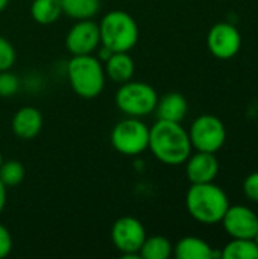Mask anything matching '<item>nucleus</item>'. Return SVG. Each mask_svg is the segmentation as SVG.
I'll return each instance as SVG.
<instances>
[{
	"label": "nucleus",
	"mask_w": 258,
	"mask_h": 259,
	"mask_svg": "<svg viewBox=\"0 0 258 259\" xmlns=\"http://www.w3.org/2000/svg\"><path fill=\"white\" fill-rule=\"evenodd\" d=\"M152 155L166 165H181L192 155L189 132L181 123L157 120L149 127V147Z\"/></svg>",
	"instance_id": "obj_1"
},
{
	"label": "nucleus",
	"mask_w": 258,
	"mask_h": 259,
	"mask_svg": "<svg viewBox=\"0 0 258 259\" xmlns=\"http://www.w3.org/2000/svg\"><path fill=\"white\" fill-rule=\"evenodd\" d=\"M186 206L196 222L202 225H216L220 223L230 208V199L227 193L213 182L192 184L186 196Z\"/></svg>",
	"instance_id": "obj_2"
},
{
	"label": "nucleus",
	"mask_w": 258,
	"mask_h": 259,
	"mask_svg": "<svg viewBox=\"0 0 258 259\" xmlns=\"http://www.w3.org/2000/svg\"><path fill=\"white\" fill-rule=\"evenodd\" d=\"M67 77L71 90L82 99H94L105 88L103 62L93 55L71 56L67 64Z\"/></svg>",
	"instance_id": "obj_3"
},
{
	"label": "nucleus",
	"mask_w": 258,
	"mask_h": 259,
	"mask_svg": "<svg viewBox=\"0 0 258 259\" xmlns=\"http://www.w3.org/2000/svg\"><path fill=\"white\" fill-rule=\"evenodd\" d=\"M100 44L111 52H129L138 41V26L125 11H111L99 23Z\"/></svg>",
	"instance_id": "obj_4"
},
{
	"label": "nucleus",
	"mask_w": 258,
	"mask_h": 259,
	"mask_svg": "<svg viewBox=\"0 0 258 259\" xmlns=\"http://www.w3.org/2000/svg\"><path fill=\"white\" fill-rule=\"evenodd\" d=\"M158 94L146 82L128 80L116 93V105L126 117H146L155 111Z\"/></svg>",
	"instance_id": "obj_5"
},
{
	"label": "nucleus",
	"mask_w": 258,
	"mask_h": 259,
	"mask_svg": "<svg viewBox=\"0 0 258 259\" xmlns=\"http://www.w3.org/2000/svg\"><path fill=\"white\" fill-rule=\"evenodd\" d=\"M109 141L120 155L138 156L149 147V127L137 117H126L116 123Z\"/></svg>",
	"instance_id": "obj_6"
},
{
	"label": "nucleus",
	"mask_w": 258,
	"mask_h": 259,
	"mask_svg": "<svg viewBox=\"0 0 258 259\" xmlns=\"http://www.w3.org/2000/svg\"><path fill=\"white\" fill-rule=\"evenodd\" d=\"M189 137L192 147L198 152L216 153L227 141V127L216 115L202 114L192 123Z\"/></svg>",
	"instance_id": "obj_7"
},
{
	"label": "nucleus",
	"mask_w": 258,
	"mask_h": 259,
	"mask_svg": "<svg viewBox=\"0 0 258 259\" xmlns=\"http://www.w3.org/2000/svg\"><path fill=\"white\" fill-rule=\"evenodd\" d=\"M146 237L143 223L131 215L117 219L111 228V241L123 258H140L138 252Z\"/></svg>",
	"instance_id": "obj_8"
},
{
	"label": "nucleus",
	"mask_w": 258,
	"mask_h": 259,
	"mask_svg": "<svg viewBox=\"0 0 258 259\" xmlns=\"http://www.w3.org/2000/svg\"><path fill=\"white\" fill-rule=\"evenodd\" d=\"M207 46L214 58L231 59L242 47V35L231 23H217L208 30Z\"/></svg>",
	"instance_id": "obj_9"
},
{
	"label": "nucleus",
	"mask_w": 258,
	"mask_h": 259,
	"mask_svg": "<svg viewBox=\"0 0 258 259\" xmlns=\"http://www.w3.org/2000/svg\"><path fill=\"white\" fill-rule=\"evenodd\" d=\"M100 46V33L99 24L93 20H79L76 21L67 36H65V47L71 53V56L79 55H93Z\"/></svg>",
	"instance_id": "obj_10"
},
{
	"label": "nucleus",
	"mask_w": 258,
	"mask_h": 259,
	"mask_svg": "<svg viewBox=\"0 0 258 259\" xmlns=\"http://www.w3.org/2000/svg\"><path fill=\"white\" fill-rule=\"evenodd\" d=\"M220 223L231 238L254 240L258 232V215L243 205H230Z\"/></svg>",
	"instance_id": "obj_11"
},
{
	"label": "nucleus",
	"mask_w": 258,
	"mask_h": 259,
	"mask_svg": "<svg viewBox=\"0 0 258 259\" xmlns=\"http://www.w3.org/2000/svg\"><path fill=\"white\" fill-rule=\"evenodd\" d=\"M186 173L190 184L213 182L219 173V161L214 153L198 152L190 155L186 161Z\"/></svg>",
	"instance_id": "obj_12"
},
{
	"label": "nucleus",
	"mask_w": 258,
	"mask_h": 259,
	"mask_svg": "<svg viewBox=\"0 0 258 259\" xmlns=\"http://www.w3.org/2000/svg\"><path fill=\"white\" fill-rule=\"evenodd\" d=\"M11 127L18 138L33 140L43 129V115L33 106H23L14 114Z\"/></svg>",
	"instance_id": "obj_13"
},
{
	"label": "nucleus",
	"mask_w": 258,
	"mask_h": 259,
	"mask_svg": "<svg viewBox=\"0 0 258 259\" xmlns=\"http://www.w3.org/2000/svg\"><path fill=\"white\" fill-rule=\"evenodd\" d=\"M189 111V103L186 97L179 93H167L161 99L158 97L157 106H155V114L158 120H166V121H175L181 123Z\"/></svg>",
	"instance_id": "obj_14"
},
{
	"label": "nucleus",
	"mask_w": 258,
	"mask_h": 259,
	"mask_svg": "<svg viewBox=\"0 0 258 259\" xmlns=\"http://www.w3.org/2000/svg\"><path fill=\"white\" fill-rule=\"evenodd\" d=\"M173 255L178 259H213L222 258L220 252L198 237H184L173 246Z\"/></svg>",
	"instance_id": "obj_15"
},
{
	"label": "nucleus",
	"mask_w": 258,
	"mask_h": 259,
	"mask_svg": "<svg viewBox=\"0 0 258 259\" xmlns=\"http://www.w3.org/2000/svg\"><path fill=\"white\" fill-rule=\"evenodd\" d=\"M105 74L111 80L117 83H125L134 77L135 73V62L128 55V52H114L105 62H103Z\"/></svg>",
	"instance_id": "obj_16"
},
{
	"label": "nucleus",
	"mask_w": 258,
	"mask_h": 259,
	"mask_svg": "<svg viewBox=\"0 0 258 259\" xmlns=\"http://www.w3.org/2000/svg\"><path fill=\"white\" fill-rule=\"evenodd\" d=\"M62 14L71 20H93L100 11L99 0H61Z\"/></svg>",
	"instance_id": "obj_17"
},
{
	"label": "nucleus",
	"mask_w": 258,
	"mask_h": 259,
	"mask_svg": "<svg viewBox=\"0 0 258 259\" xmlns=\"http://www.w3.org/2000/svg\"><path fill=\"white\" fill-rule=\"evenodd\" d=\"M61 15V0H32L30 3V17L38 24H52Z\"/></svg>",
	"instance_id": "obj_18"
},
{
	"label": "nucleus",
	"mask_w": 258,
	"mask_h": 259,
	"mask_svg": "<svg viewBox=\"0 0 258 259\" xmlns=\"http://www.w3.org/2000/svg\"><path fill=\"white\" fill-rule=\"evenodd\" d=\"M138 255L143 259H167L173 255V246L163 235L146 237Z\"/></svg>",
	"instance_id": "obj_19"
},
{
	"label": "nucleus",
	"mask_w": 258,
	"mask_h": 259,
	"mask_svg": "<svg viewBox=\"0 0 258 259\" xmlns=\"http://www.w3.org/2000/svg\"><path fill=\"white\" fill-rule=\"evenodd\" d=\"M222 259H258V246L255 240L233 238L220 250Z\"/></svg>",
	"instance_id": "obj_20"
},
{
	"label": "nucleus",
	"mask_w": 258,
	"mask_h": 259,
	"mask_svg": "<svg viewBox=\"0 0 258 259\" xmlns=\"http://www.w3.org/2000/svg\"><path fill=\"white\" fill-rule=\"evenodd\" d=\"M26 176L24 165L17 159L3 161L0 165V181L6 185V188L17 187L23 182Z\"/></svg>",
	"instance_id": "obj_21"
},
{
	"label": "nucleus",
	"mask_w": 258,
	"mask_h": 259,
	"mask_svg": "<svg viewBox=\"0 0 258 259\" xmlns=\"http://www.w3.org/2000/svg\"><path fill=\"white\" fill-rule=\"evenodd\" d=\"M20 88L18 77L9 70L0 71V97H11Z\"/></svg>",
	"instance_id": "obj_22"
},
{
	"label": "nucleus",
	"mask_w": 258,
	"mask_h": 259,
	"mask_svg": "<svg viewBox=\"0 0 258 259\" xmlns=\"http://www.w3.org/2000/svg\"><path fill=\"white\" fill-rule=\"evenodd\" d=\"M17 53L14 46L3 36H0V71L11 70L15 64Z\"/></svg>",
	"instance_id": "obj_23"
},
{
	"label": "nucleus",
	"mask_w": 258,
	"mask_h": 259,
	"mask_svg": "<svg viewBox=\"0 0 258 259\" xmlns=\"http://www.w3.org/2000/svg\"><path fill=\"white\" fill-rule=\"evenodd\" d=\"M243 194L248 200L258 203V171L251 173L243 182Z\"/></svg>",
	"instance_id": "obj_24"
},
{
	"label": "nucleus",
	"mask_w": 258,
	"mask_h": 259,
	"mask_svg": "<svg viewBox=\"0 0 258 259\" xmlns=\"http://www.w3.org/2000/svg\"><path fill=\"white\" fill-rule=\"evenodd\" d=\"M12 237L9 231L0 223V259L6 258L12 250Z\"/></svg>",
	"instance_id": "obj_25"
},
{
	"label": "nucleus",
	"mask_w": 258,
	"mask_h": 259,
	"mask_svg": "<svg viewBox=\"0 0 258 259\" xmlns=\"http://www.w3.org/2000/svg\"><path fill=\"white\" fill-rule=\"evenodd\" d=\"M6 200H8V191H6V185L0 181V214L6 206Z\"/></svg>",
	"instance_id": "obj_26"
},
{
	"label": "nucleus",
	"mask_w": 258,
	"mask_h": 259,
	"mask_svg": "<svg viewBox=\"0 0 258 259\" xmlns=\"http://www.w3.org/2000/svg\"><path fill=\"white\" fill-rule=\"evenodd\" d=\"M113 53H114V52H111L108 47H105V46H102V44H100V50H99V56H97V58H99V61L105 62V61H106Z\"/></svg>",
	"instance_id": "obj_27"
},
{
	"label": "nucleus",
	"mask_w": 258,
	"mask_h": 259,
	"mask_svg": "<svg viewBox=\"0 0 258 259\" xmlns=\"http://www.w3.org/2000/svg\"><path fill=\"white\" fill-rule=\"evenodd\" d=\"M8 3H9V0H0V12H3L6 9Z\"/></svg>",
	"instance_id": "obj_28"
},
{
	"label": "nucleus",
	"mask_w": 258,
	"mask_h": 259,
	"mask_svg": "<svg viewBox=\"0 0 258 259\" xmlns=\"http://www.w3.org/2000/svg\"><path fill=\"white\" fill-rule=\"evenodd\" d=\"M2 162H3V156H2V152H0V165H2Z\"/></svg>",
	"instance_id": "obj_29"
},
{
	"label": "nucleus",
	"mask_w": 258,
	"mask_h": 259,
	"mask_svg": "<svg viewBox=\"0 0 258 259\" xmlns=\"http://www.w3.org/2000/svg\"><path fill=\"white\" fill-rule=\"evenodd\" d=\"M254 240H255V243H257V246H258V232H257V235H255V238H254Z\"/></svg>",
	"instance_id": "obj_30"
}]
</instances>
